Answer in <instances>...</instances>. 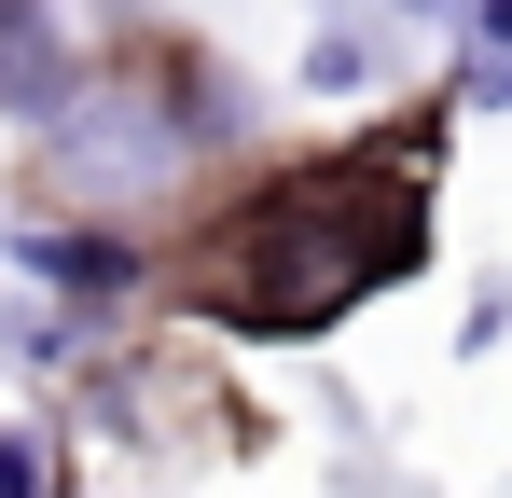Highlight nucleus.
Returning <instances> with one entry per match:
<instances>
[{
	"instance_id": "1",
	"label": "nucleus",
	"mask_w": 512,
	"mask_h": 498,
	"mask_svg": "<svg viewBox=\"0 0 512 498\" xmlns=\"http://www.w3.org/2000/svg\"><path fill=\"white\" fill-rule=\"evenodd\" d=\"M416 153H429V139H388V153L263 180L250 222L208 249V319H236V332H319V319H346L360 291L416 277V263H429Z\"/></svg>"
},
{
	"instance_id": "2",
	"label": "nucleus",
	"mask_w": 512,
	"mask_h": 498,
	"mask_svg": "<svg viewBox=\"0 0 512 498\" xmlns=\"http://www.w3.org/2000/svg\"><path fill=\"white\" fill-rule=\"evenodd\" d=\"M84 97V56L56 28V0H0V125H56Z\"/></svg>"
},
{
	"instance_id": "5",
	"label": "nucleus",
	"mask_w": 512,
	"mask_h": 498,
	"mask_svg": "<svg viewBox=\"0 0 512 498\" xmlns=\"http://www.w3.org/2000/svg\"><path fill=\"white\" fill-rule=\"evenodd\" d=\"M443 97H471V111H512V42H457V83Z\"/></svg>"
},
{
	"instance_id": "6",
	"label": "nucleus",
	"mask_w": 512,
	"mask_h": 498,
	"mask_svg": "<svg viewBox=\"0 0 512 498\" xmlns=\"http://www.w3.org/2000/svg\"><path fill=\"white\" fill-rule=\"evenodd\" d=\"M0 498H42V443L28 429H0Z\"/></svg>"
},
{
	"instance_id": "3",
	"label": "nucleus",
	"mask_w": 512,
	"mask_h": 498,
	"mask_svg": "<svg viewBox=\"0 0 512 498\" xmlns=\"http://www.w3.org/2000/svg\"><path fill=\"white\" fill-rule=\"evenodd\" d=\"M14 263L56 277V291H139V249L125 236H70V222H14Z\"/></svg>"
},
{
	"instance_id": "4",
	"label": "nucleus",
	"mask_w": 512,
	"mask_h": 498,
	"mask_svg": "<svg viewBox=\"0 0 512 498\" xmlns=\"http://www.w3.org/2000/svg\"><path fill=\"white\" fill-rule=\"evenodd\" d=\"M374 70H388L374 28H319V42H305V97H374Z\"/></svg>"
}]
</instances>
